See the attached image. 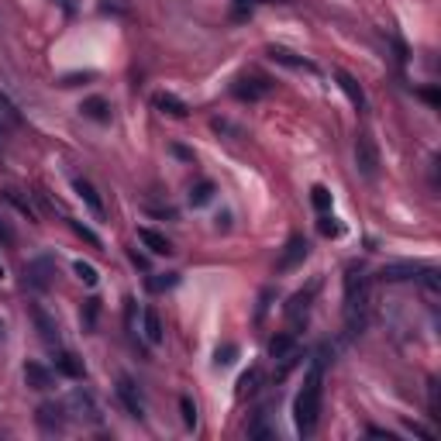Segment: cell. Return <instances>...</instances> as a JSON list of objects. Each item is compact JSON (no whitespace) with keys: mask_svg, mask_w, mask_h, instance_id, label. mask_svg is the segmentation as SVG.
<instances>
[{"mask_svg":"<svg viewBox=\"0 0 441 441\" xmlns=\"http://www.w3.org/2000/svg\"><path fill=\"white\" fill-rule=\"evenodd\" d=\"M420 97H424V100H427L431 107H438V104H441V97L435 93V90H420Z\"/></svg>","mask_w":441,"mask_h":441,"instance_id":"obj_38","label":"cell"},{"mask_svg":"<svg viewBox=\"0 0 441 441\" xmlns=\"http://www.w3.org/2000/svg\"><path fill=\"white\" fill-rule=\"evenodd\" d=\"M80 110H83V117H90V121H100V124H107L110 121V104L104 100V97H87Z\"/></svg>","mask_w":441,"mask_h":441,"instance_id":"obj_20","label":"cell"},{"mask_svg":"<svg viewBox=\"0 0 441 441\" xmlns=\"http://www.w3.org/2000/svg\"><path fill=\"white\" fill-rule=\"evenodd\" d=\"M55 373L69 376V379H83L87 376V366H83V358L73 352H59L55 355Z\"/></svg>","mask_w":441,"mask_h":441,"instance_id":"obj_17","label":"cell"},{"mask_svg":"<svg viewBox=\"0 0 441 441\" xmlns=\"http://www.w3.org/2000/svg\"><path fill=\"white\" fill-rule=\"evenodd\" d=\"M52 276H55V265L48 262V259H31V262L24 265V280H28V287L45 293V289L52 287Z\"/></svg>","mask_w":441,"mask_h":441,"instance_id":"obj_6","label":"cell"},{"mask_svg":"<svg viewBox=\"0 0 441 441\" xmlns=\"http://www.w3.org/2000/svg\"><path fill=\"white\" fill-rule=\"evenodd\" d=\"M269 90H272V83H269V80H262V76H238V80H235V87H231V93H235L238 100L255 104V100H262Z\"/></svg>","mask_w":441,"mask_h":441,"instance_id":"obj_5","label":"cell"},{"mask_svg":"<svg viewBox=\"0 0 441 441\" xmlns=\"http://www.w3.org/2000/svg\"><path fill=\"white\" fill-rule=\"evenodd\" d=\"M31 317H35V328H38L45 345H59V321L45 307H31Z\"/></svg>","mask_w":441,"mask_h":441,"instance_id":"obj_9","label":"cell"},{"mask_svg":"<svg viewBox=\"0 0 441 441\" xmlns=\"http://www.w3.org/2000/svg\"><path fill=\"white\" fill-rule=\"evenodd\" d=\"M310 203H314V207H317V211L324 214V211H331L334 197H331V190H328V186H321V183H317V186L310 190Z\"/></svg>","mask_w":441,"mask_h":441,"instance_id":"obj_27","label":"cell"},{"mask_svg":"<svg viewBox=\"0 0 441 441\" xmlns=\"http://www.w3.org/2000/svg\"><path fill=\"white\" fill-rule=\"evenodd\" d=\"M7 200H11V203H14V207H18V211H21L28 220H35V211H31V203H28V200H21V193H18V190H7Z\"/></svg>","mask_w":441,"mask_h":441,"instance_id":"obj_34","label":"cell"},{"mask_svg":"<svg viewBox=\"0 0 441 441\" xmlns=\"http://www.w3.org/2000/svg\"><path fill=\"white\" fill-rule=\"evenodd\" d=\"M117 397H121V403L128 407V414H132L134 420L145 418V403H142V397H138V386H134L128 376H117Z\"/></svg>","mask_w":441,"mask_h":441,"instance_id":"obj_7","label":"cell"},{"mask_svg":"<svg viewBox=\"0 0 441 441\" xmlns=\"http://www.w3.org/2000/svg\"><path fill=\"white\" fill-rule=\"evenodd\" d=\"M69 224H73V231H76V235H80V238H87V242L93 245V248H100V238H97V235H93V231H90L87 224H80V220H69Z\"/></svg>","mask_w":441,"mask_h":441,"instance_id":"obj_35","label":"cell"},{"mask_svg":"<svg viewBox=\"0 0 441 441\" xmlns=\"http://www.w3.org/2000/svg\"><path fill=\"white\" fill-rule=\"evenodd\" d=\"M73 272H76V276H80V280H83L87 287H97V280H100V276H97V269H93L90 262H83V259L73 265Z\"/></svg>","mask_w":441,"mask_h":441,"instance_id":"obj_30","label":"cell"},{"mask_svg":"<svg viewBox=\"0 0 441 441\" xmlns=\"http://www.w3.org/2000/svg\"><path fill=\"white\" fill-rule=\"evenodd\" d=\"M0 276H4V262H0Z\"/></svg>","mask_w":441,"mask_h":441,"instance_id":"obj_41","label":"cell"},{"mask_svg":"<svg viewBox=\"0 0 441 441\" xmlns=\"http://www.w3.org/2000/svg\"><path fill=\"white\" fill-rule=\"evenodd\" d=\"M317 228H321V235H324V238H338V235H341V224L331 218L328 211L321 214V224H317Z\"/></svg>","mask_w":441,"mask_h":441,"instance_id":"obj_32","label":"cell"},{"mask_svg":"<svg viewBox=\"0 0 441 441\" xmlns=\"http://www.w3.org/2000/svg\"><path fill=\"white\" fill-rule=\"evenodd\" d=\"M269 55L276 59V63H283V66L289 69H304V73H317V66L314 63H307V59H297L293 52H287V48H269Z\"/></svg>","mask_w":441,"mask_h":441,"instance_id":"obj_24","label":"cell"},{"mask_svg":"<svg viewBox=\"0 0 441 441\" xmlns=\"http://www.w3.org/2000/svg\"><path fill=\"white\" fill-rule=\"evenodd\" d=\"M369 435H373V438H393V435H390V431H386V427H369Z\"/></svg>","mask_w":441,"mask_h":441,"instance_id":"obj_40","label":"cell"},{"mask_svg":"<svg viewBox=\"0 0 441 441\" xmlns=\"http://www.w3.org/2000/svg\"><path fill=\"white\" fill-rule=\"evenodd\" d=\"M138 242L145 245L152 255H173V242H169L166 235L152 231V228H138Z\"/></svg>","mask_w":441,"mask_h":441,"instance_id":"obj_13","label":"cell"},{"mask_svg":"<svg viewBox=\"0 0 441 441\" xmlns=\"http://www.w3.org/2000/svg\"><path fill=\"white\" fill-rule=\"evenodd\" d=\"M265 418H269V414H265V410H259V414H255V420L248 424V435H252V438H269V435H272V431L265 427Z\"/></svg>","mask_w":441,"mask_h":441,"instance_id":"obj_33","label":"cell"},{"mask_svg":"<svg viewBox=\"0 0 441 441\" xmlns=\"http://www.w3.org/2000/svg\"><path fill=\"white\" fill-rule=\"evenodd\" d=\"M259 383H262V369L259 366H252L248 373H242V379H238V390H235V397L245 400V397H255L259 393Z\"/></svg>","mask_w":441,"mask_h":441,"instance_id":"obj_21","label":"cell"},{"mask_svg":"<svg viewBox=\"0 0 441 441\" xmlns=\"http://www.w3.org/2000/svg\"><path fill=\"white\" fill-rule=\"evenodd\" d=\"M179 410H183V424L186 427H197V403L190 397H179Z\"/></svg>","mask_w":441,"mask_h":441,"instance_id":"obj_31","label":"cell"},{"mask_svg":"<svg viewBox=\"0 0 441 441\" xmlns=\"http://www.w3.org/2000/svg\"><path fill=\"white\" fill-rule=\"evenodd\" d=\"M21 128H24L21 110L14 107V100L7 93H0V132H21Z\"/></svg>","mask_w":441,"mask_h":441,"instance_id":"obj_11","label":"cell"},{"mask_svg":"<svg viewBox=\"0 0 441 441\" xmlns=\"http://www.w3.org/2000/svg\"><path fill=\"white\" fill-rule=\"evenodd\" d=\"M35 420H38V427H42L45 435H55V431L66 427V410H63L59 403H42L38 414H35Z\"/></svg>","mask_w":441,"mask_h":441,"instance_id":"obj_8","label":"cell"},{"mask_svg":"<svg viewBox=\"0 0 441 441\" xmlns=\"http://www.w3.org/2000/svg\"><path fill=\"white\" fill-rule=\"evenodd\" d=\"M297 352V334L293 331H283V334H276L272 341H269V358L272 362H280V358H287V355Z\"/></svg>","mask_w":441,"mask_h":441,"instance_id":"obj_19","label":"cell"},{"mask_svg":"<svg viewBox=\"0 0 441 441\" xmlns=\"http://www.w3.org/2000/svg\"><path fill=\"white\" fill-rule=\"evenodd\" d=\"M211 197H214V183H211V179H200V183H193V190H190V203H193V207L211 203Z\"/></svg>","mask_w":441,"mask_h":441,"instance_id":"obj_26","label":"cell"},{"mask_svg":"<svg viewBox=\"0 0 441 441\" xmlns=\"http://www.w3.org/2000/svg\"><path fill=\"white\" fill-rule=\"evenodd\" d=\"M97 314H100V304H97V300H87V307H83V328H93V324H97Z\"/></svg>","mask_w":441,"mask_h":441,"instance_id":"obj_36","label":"cell"},{"mask_svg":"<svg viewBox=\"0 0 441 441\" xmlns=\"http://www.w3.org/2000/svg\"><path fill=\"white\" fill-rule=\"evenodd\" d=\"M132 262L138 265V269H149V259H145L142 252H132Z\"/></svg>","mask_w":441,"mask_h":441,"instance_id":"obj_39","label":"cell"},{"mask_svg":"<svg viewBox=\"0 0 441 441\" xmlns=\"http://www.w3.org/2000/svg\"><path fill=\"white\" fill-rule=\"evenodd\" d=\"M0 242H4V245H14V231H11L4 220H0Z\"/></svg>","mask_w":441,"mask_h":441,"instance_id":"obj_37","label":"cell"},{"mask_svg":"<svg viewBox=\"0 0 441 441\" xmlns=\"http://www.w3.org/2000/svg\"><path fill=\"white\" fill-rule=\"evenodd\" d=\"M334 80H338V87H341V93L352 100L355 110H366V90L358 87V80H355L352 73H345V69H338L334 73Z\"/></svg>","mask_w":441,"mask_h":441,"instance_id":"obj_10","label":"cell"},{"mask_svg":"<svg viewBox=\"0 0 441 441\" xmlns=\"http://www.w3.org/2000/svg\"><path fill=\"white\" fill-rule=\"evenodd\" d=\"M420 265L414 262H393V265H383L379 269V280L383 283H403V280H418Z\"/></svg>","mask_w":441,"mask_h":441,"instance_id":"obj_12","label":"cell"},{"mask_svg":"<svg viewBox=\"0 0 441 441\" xmlns=\"http://www.w3.org/2000/svg\"><path fill=\"white\" fill-rule=\"evenodd\" d=\"M24 383H28L31 390H48V386L55 383V376L48 373L42 362H28V366H24Z\"/></svg>","mask_w":441,"mask_h":441,"instance_id":"obj_18","label":"cell"},{"mask_svg":"<svg viewBox=\"0 0 441 441\" xmlns=\"http://www.w3.org/2000/svg\"><path fill=\"white\" fill-rule=\"evenodd\" d=\"M73 190H76V193H80V200H83L90 211H93V218H104V200H100L97 186H93L90 179H76V183H73Z\"/></svg>","mask_w":441,"mask_h":441,"instance_id":"obj_14","label":"cell"},{"mask_svg":"<svg viewBox=\"0 0 441 441\" xmlns=\"http://www.w3.org/2000/svg\"><path fill=\"white\" fill-rule=\"evenodd\" d=\"M314 293H317V283H310L307 289H300V293H297V297L289 300V304H287V317H289V321H300V317L307 321V310H310V300H314Z\"/></svg>","mask_w":441,"mask_h":441,"instance_id":"obj_16","label":"cell"},{"mask_svg":"<svg viewBox=\"0 0 441 441\" xmlns=\"http://www.w3.org/2000/svg\"><path fill=\"white\" fill-rule=\"evenodd\" d=\"M155 107L162 110V114H169V117H186L190 114V107L179 97H173V93H155Z\"/></svg>","mask_w":441,"mask_h":441,"instance_id":"obj_22","label":"cell"},{"mask_svg":"<svg viewBox=\"0 0 441 441\" xmlns=\"http://www.w3.org/2000/svg\"><path fill=\"white\" fill-rule=\"evenodd\" d=\"M438 379L427 383V410H431V420H441V400H438Z\"/></svg>","mask_w":441,"mask_h":441,"instance_id":"obj_29","label":"cell"},{"mask_svg":"<svg viewBox=\"0 0 441 441\" xmlns=\"http://www.w3.org/2000/svg\"><path fill=\"white\" fill-rule=\"evenodd\" d=\"M142 334H145L149 345H162L166 331H162V321H159V310L155 307H145V314H142Z\"/></svg>","mask_w":441,"mask_h":441,"instance_id":"obj_15","label":"cell"},{"mask_svg":"<svg viewBox=\"0 0 441 441\" xmlns=\"http://www.w3.org/2000/svg\"><path fill=\"white\" fill-rule=\"evenodd\" d=\"M366 304H369V280L366 272L352 265L345 276V321H349V334L366 324Z\"/></svg>","mask_w":441,"mask_h":441,"instance_id":"obj_2","label":"cell"},{"mask_svg":"<svg viewBox=\"0 0 441 441\" xmlns=\"http://www.w3.org/2000/svg\"><path fill=\"white\" fill-rule=\"evenodd\" d=\"M307 252H310V245L304 235H289V242L283 245V252H280V259H276V272H293L297 265H304Z\"/></svg>","mask_w":441,"mask_h":441,"instance_id":"obj_4","label":"cell"},{"mask_svg":"<svg viewBox=\"0 0 441 441\" xmlns=\"http://www.w3.org/2000/svg\"><path fill=\"white\" fill-rule=\"evenodd\" d=\"M321 400H324V373H321V362H314L304 376V386L293 400V420H297V431L310 438L317 431V420H321Z\"/></svg>","mask_w":441,"mask_h":441,"instance_id":"obj_1","label":"cell"},{"mask_svg":"<svg viewBox=\"0 0 441 441\" xmlns=\"http://www.w3.org/2000/svg\"><path fill=\"white\" fill-rule=\"evenodd\" d=\"M235 358H238V345H235V341H228V345H218V352H214V366H231V362H235Z\"/></svg>","mask_w":441,"mask_h":441,"instance_id":"obj_28","label":"cell"},{"mask_svg":"<svg viewBox=\"0 0 441 441\" xmlns=\"http://www.w3.org/2000/svg\"><path fill=\"white\" fill-rule=\"evenodd\" d=\"M355 169L366 179L379 176V149H376L369 132H358V138H355Z\"/></svg>","mask_w":441,"mask_h":441,"instance_id":"obj_3","label":"cell"},{"mask_svg":"<svg viewBox=\"0 0 441 441\" xmlns=\"http://www.w3.org/2000/svg\"><path fill=\"white\" fill-rule=\"evenodd\" d=\"M176 283H179V272H152L145 280V287L152 289V293H166V289H173Z\"/></svg>","mask_w":441,"mask_h":441,"instance_id":"obj_25","label":"cell"},{"mask_svg":"<svg viewBox=\"0 0 441 441\" xmlns=\"http://www.w3.org/2000/svg\"><path fill=\"white\" fill-rule=\"evenodd\" d=\"M69 403H73V407L80 410V418L93 420V424L100 420V410H97V403H93V397H90V393H83V390H76V393L69 397Z\"/></svg>","mask_w":441,"mask_h":441,"instance_id":"obj_23","label":"cell"}]
</instances>
